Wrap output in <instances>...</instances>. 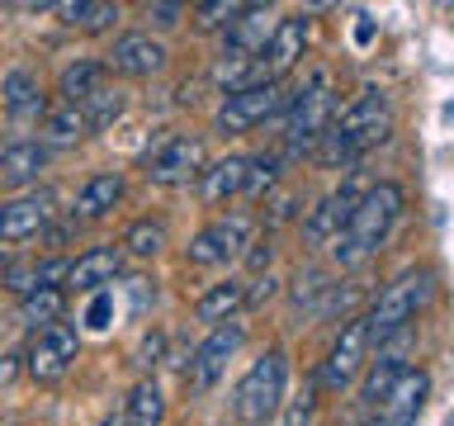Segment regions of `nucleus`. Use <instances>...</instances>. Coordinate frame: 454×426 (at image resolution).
Here are the masks:
<instances>
[{"label":"nucleus","instance_id":"nucleus-29","mask_svg":"<svg viewBox=\"0 0 454 426\" xmlns=\"http://www.w3.org/2000/svg\"><path fill=\"white\" fill-rule=\"evenodd\" d=\"M62 312H67V289H28L20 298V322L34 327V332L62 322Z\"/></svg>","mask_w":454,"mask_h":426},{"label":"nucleus","instance_id":"nucleus-20","mask_svg":"<svg viewBox=\"0 0 454 426\" xmlns=\"http://www.w3.org/2000/svg\"><path fill=\"white\" fill-rule=\"evenodd\" d=\"M0 99H5V114L20 123H43V114H48V95H43V81L38 71L28 67H14L5 81H0Z\"/></svg>","mask_w":454,"mask_h":426},{"label":"nucleus","instance_id":"nucleus-2","mask_svg":"<svg viewBox=\"0 0 454 426\" xmlns=\"http://www.w3.org/2000/svg\"><path fill=\"white\" fill-rule=\"evenodd\" d=\"M393 133V105L388 95L379 91H364L346 114H336L332 128L312 142V156H317L322 166H355L369 147H379V142H388Z\"/></svg>","mask_w":454,"mask_h":426},{"label":"nucleus","instance_id":"nucleus-33","mask_svg":"<svg viewBox=\"0 0 454 426\" xmlns=\"http://www.w3.org/2000/svg\"><path fill=\"white\" fill-rule=\"evenodd\" d=\"M275 180H279V166H275V156H251V162H247V185H241V194H251V199H265L270 190H275Z\"/></svg>","mask_w":454,"mask_h":426},{"label":"nucleus","instance_id":"nucleus-35","mask_svg":"<svg viewBox=\"0 0 454 426\" xmlns=\"http://www.w3.org/2000/svg\"><path fill=\"white\" fill-rule=\"evenodd\" d=\"M161 355H166V332H147L137 341V351H133V365L142 369V379H152V369L161 365Z\"/></svg>","mask_w":454,"mask_h":426},{"label":"nucleus","instance_id":"nucleus-12","mask_svg":"<svg viewBox=\"0 0 454 426\" xmlns=\"http://www.w3.org/2000/svg\"><path fill=\"white\" fill-rule=\"evenodd\" d=\"M247 241H251V218L232 213V218H218V223L199 227L194 241L184 247V261H190V265H204V270H218V265H227V261H237Z\"/></svg>","mask_w":454,"mask_h":426},{"label":"nucleus","instance_id":"nucleus-26","mask_svg":"<svg viewBox=\"0 0 454 426\" xmlns=\"http://www.w3.org/2000/svg\"><path fill=\"white\" fill-rule=\"evenodd\" d=\"M247 308V284L241 280H227V284H213V289L194 304V318L199 322H208V327H218L227 318H237V312Z\"/></svg>","mask_w":454,"mask_h":426},{"label":"nucleus","instance_id":"nucleus-22","mask_svg":"<svg viewBox=\"0 0 454 426\" xmlns=\"http://www.w3.org/2000/svg\"><path fill=\"white\" fill-rule=\"evenodd\" d=\"M109 85V71L105 62H95V57H76L67 71H62V81H57V95H62V105H85L95 91H105Z\"/></svg>","mask_w":454,"mask_h":426},{"label":"nucleus","instance_id":"nucleus-27","mask_svg":"<svg viewBox=\"0 0 454 426\" xmlns=\"http://www.w3.org/2000/svg\"><path fill=\"white\" fill-rule=\"evenodd\" d=\"M62 14V24L81 28V34H105V28L119 24V5H109V0H67V5H52Z\"/></svg>","mask_w":454,"mask_h":426},{"label":"nucleus","instance_id":"nucleus-21","mask_svg":"<svg viewBox=\"0 0 454 426\" xmlns=\"http://www.w3.org/2000/svg\"><path fill=\"white\" fill-rule=\"evenodd\" d=\"M128 190V180H123V170H95L90 180L81 185V194H76V218H105L109 209H119V199Z\"/></svg>","mask_w":454,"mask_h":426},{"label":"nucleus","instance_id":"nucleus-18","mask_svg":"<svg viewBox=\"0 0 454 426\" xmlns=\"http://www.w3.org/2000/svg\"><path fill=\"white\" fill-rule=\"evenodd\" d=\"M123 275V251L119 247H90L81 251L76 261L67 265V289L76 294H99V289H114V280Z\"/></svg>","mask_w":454,"mask_h":426},{"label":"nucleus","instance_id":"nucleus-7","mask_svg":"<svg viewBox=\"0 0 454 426\" xmlns=\"http://www.w3.org/2000/svg\"><path fill=\"white\" fill-rule=\"evenodd\" d=\"M289 105V95H284V85H241V91H227L223 109L213 114V128H218L223 138H241L251 133V128H261L265 119H275V114Z\"/></svg>","mask_w":454,"mask_h":426},{"label":"nucleus","instance_id":"nucleus-14","mask_svg":"<svg viewBox=\"0 0 454 426\" xmlns=\"http://www.w3.org/2000/svg\"><path fill=\"white\" fill-rule=\"evenodd\" d=\"M166 62H170L166 43L156 38L152 28H137V34L114 38V52H109L105 71H119V76H156V71H166Z\"/></svg>","mask_w":454,"mask_h":426},{"label":"nucleus","instance_id":"nucleus-24","mask_svg":"<svg viewBox=\"0 0 454 426\" xmlns=\"http://www.w3.org/2000/svg\"><path fill=\"white\" fill-rule=\"evenodd\" d=\"M166 422V393L156 379H137L123 398V417L119 426H161Z\"/></svg>","mask_w":454,"mask_h":426},{"label":"nucleus","instance_id":"nucleus-8","mask_svg":"<svg viewBox=\"0 0 454 426\" xmlns=\"http://www.w3.org/2000/svg\"><path fill=\"white\" fill-rule=\"evenodd\" d=\"M204 166H208V152H204V142L190 138V133H170V138H161L147 156H142L147 180L152 185H166V190L199 180V176H204Z\"/></svg>","mask_w":454,"mask_h":426},{"label":"nucleus","instance_id":"nucleus-9","mask_svg":"<svg viewBox=\"0 0 454 426\" xmlns=\"http://www.w3.org/2000/svg\"><path fill=\"white\" fill-rule=\"evenodd\" d=\"M369 351H374V341H369L364 318H350L346 327H340V336L332 341L326 360L317 365V375H312L317 393H340V389H350L355 375H360L364 360H369Z\"/></svg>","mask_w":454,"mask_h":426},{"label":"nucleus","instance_id":"nucleus-5","mask_svg":"<svg viewBox=\"0 0 454 426\" xmlns=\"http://www.w3.org/2000/svg\"><path fill=\"white\" fill-rule=\"evenodd\" d=\"M289 147L294 152H312L326 128L336 119V91H332V71H312L303 81V91L289 95Z\"/></svg>","mask_w":454,"mask_h":426},{"label":"nucleus","instance_id":"nucleus-36","mask_svg":"<svg viewBox=\"0 0 454 426\" xmlns=\"http://www.w3.org/2000/svg\"><path fill=\"white\" fill-rule=\"evenodd\" d=\"M109 322H114V289H99L85 304V327L90 332H109Z\"/></svg>","mask_w":454,"mask_h":426},{"label":"nucleus","instance_id":"nucleus-11","mask_svg":"<svg viewBox=\"0 0 454 426\" xmlns=\"http://www.w3.org/2000/svg\"><path fill=\"white\" fill-rule=\"evenodd\" d=\"M76 355H81V332L71 322H52L34 336V346L24 355V369H28V379H38V383H57V379H67V369L76 365Z\"/></svg>","mask_w":454,"mask_h":426},{"label":"nucleus","instance_id":"nucleus-3","mask_svg":"<svg viewBox=\"0 0 454 426\" xmlns=\"http://www.w3.org/2000/svg\"><path fill=\"white\" fill-rule=\"evenodd\" d=\"M440 294V270L435 265H407L403 275H393L383 284V294L374 298V308L364 312V327H369V341H393L411 332V322L431 308V298Z\"/></svg>","mask_w":454,"mask_h":426},{"label":"nucleus","instance_id":"nucleus-16","mask_svg":"<svg viewBox=\"0 0 454 426\" xmlns=\"http://www.w3.org/2000/svg\"><path fill=\"white\" fill-rule=\"evenodd\" d=\"M426 398H431V375L417 365V369H403L397 375V383L388 389V398L379 403V412L374 417L383 422V426H417V417H421V407H426Z\"/></svg>","mask_w":454,"mask_h":426},{"label":"nucleus","instance_id":"nucleus-37","mask_svg":"<svg viewBox=\"0 0 454 426\" xmlns=\"http://www.w3.org/2000/svg\"><path fill=\"white\" fill-rule=\"evenodd\" d=\"M142 14H147V24H156V28H176L184 20V5H166V0H156V5H147Z\"/></svg>","mask_w":454,"mask_h":426},{"label":"nucleus","instance_id":"nucleus-4","mask_svg":"<svg viewBox=\"0 0 454 426\" xmlns=\"http://www.w3.org/2000/svg\"><path fill=\"white\" fill-rule=\"evenodd\" d=\"M284 389H289V355H284L279 346H270L261 360H251V369L232 389L237 422L241 426H270L284 407Z\"/></svg>","mask_w":454,"mask_h":426},{"label":"nucleus","instance_id":"nucleus-13","mask_svg":"<svg viewBox=\"0 0 454 426\" xmlns=\"http://www.w3.org/2000/svg\"><path fill=\"white\" fill-rule=\"evenodd\" d=\"M57 213V194L52 190H28V194H14L0 204V241H28L38 237L43 227L52 223Z\"/></svg>","mask_w":454,"mask_h":426},{"label":"nucleus","instance_id":"nucleus-41","mask_svg":"<svg viewBox=\"0 0 454 426\" xmlns=\"http://www.w3.org/2000/svg\"><path fill=\"white\" fill-rule=\"evenodd\" d=\"M270 265V241H255V251H251V270H265Z\"/></svg>","mask_w":454,"mask_h":426},{"label":"nucleus","instance_id":"nucleus-42","mask_svg":"<svg viewBox=\"0 0 454 426\" xmlns=\"http://www.w3.org/2000/svg\"><path fill=\"white\" fill-rule=\"evenodd\" d=\"M95 426H119V417H105V422H95Z\"/></svg>","mask_w":454,"mask_h":426},{"label":"nucleus","instance_id":"nucleus-44","mask_svg":"<svg viewBox=\"0 0 454 426\" xmlns=\"http://www.w3.org/2000/svg\"><path fill=\"white\" fill-rule=\"evenodd\" d=\"M0 152H5V138H0Z\"/></svg>","mask_w":454,"mask_h":426},{"label":"nucleus","instance_id":"nucleus-6","mask_svg":"<svg viewBox=\"0 0 454 426\" xmlns=\"http://www.w3.org/2000/svg\"><path fill=\"white\" fill-rule=\"evenodd\" d=\"M303 52H308V14H284V20H275L261 57L251 67V85H265V81L284 85V76L303 62Z\"/></svg>","mask_w":454,"mask_h":426},{"label":"nucleus","instance_id":"nucleus-34","mask_svg":"<svg viewBox=\"0 0 454 426\" xmlns=\"http://www.w3.org/2000/svg\"><path fill=\"white\" fill-rule=\"evenodd\" d=\"M312 422H317V383L308 379L303 393H298L294 403L284 407V422H279V426H312Z\"/></svg>","mask_w":454,"mask_h":426},{"label":"nucleus","instance_id":"nucleus-32","mask_svg":"<svg viewBox=\"0 0 454 426\" xmlns=\"http://www.w3.org/2000/svg\"><path fill=\"white\" fill-rule=\"evenodd\" d=\"M237 14H241L237 0H208V5H194V28L199 34H223Z\"/></svg>","mask_w":454,"mask_h":426},{"label":"nucleus","instance_id":"nucleus-10","mask_svg":"<svg viewBox=\"0 0 454 426\" xmlns=\"http://www.w3.org/2000/svg\"><path fill=\"white\" fill-rule=\"evenodd\" d=\"M241 341H247V322H241V318L218 322L204 341H199L194 360H190V369H184V383H190L194 393H208L213 383L227 375V360L241 351Z\"/></svg>","mask_w":454,"mask_h":426},{"label":"nucleus","instance_id":"nucleus-38","mask_svg":"<svg viewBox=\"0 0 454 426\" xmlns=\"http://www.w3.org/2000/svg\"><path fill=\"white\" fill-rule=\"evenodd\" d=\"M128 294H133V312H142L147 308V298H156V280H128Z\"/></svg>","mask_w":454,"mask_h":426},{"label":"nucleus","instance_id":"nucleus-1","mask_svg":"<svg viewBox=\"0 0 454 426\" xmlns=\"http://www.w3.org/2000/svg\"><path fill=\"white\" fill-rule=\"evenodd\" d=\"M407 209V190L397 180H379L374 190L360 194V204H355L350 223L340 227V237L332 241V256L340 270H355L364 261H374L379 247L388 241V233L397 227V218H403Z\"/></svg>","mask_w":454,"mask_h":426},{"label":"nucleus","instance_id":"nucleus-31","mask_svg":"<svg viewBox=\"0 0 454 426\" xmlns=\"http://www.w3.org/2000/svg\"><path fill=\"white\" fill-rule=\"evenodd\" d=\"M123 109H128V95L119 91V85H114V91L105 85V91H95V95H90V99H85V105H81L85 123H90V133H95V128H105V123H114V119H119Z\"/></svg>","mask_w":454,"mask_h":426},{"label":"nucleus","instance_id":"nucleus-40","mask_svg":"<svg viewBox=\"0 0 454 426\" xmlns=\"http://www.w3.org/2000/svg\"><path fill=\"white\" fill-rule=\"evenodd\" d=\"M270 294H275V280H270V275H265V280H255V289H247V304L255 308V304H265V298H270Z\"/></svg>","mask_w":454,"mask_h":426},{"label":"nucleus","instance_id":"nucleus-19","mask_svg":"<svg viewBox=\"0 0 454 426\" xmlns=\"http://www.w3.org/2000/svg\"><path fill=\"white\" fill-rule=\"evenodd\" d=\"M52 152L43 147L38 138H20V142H5V152H0V185H10V190H24V185H38V176L48 170Z\"/></svg>","mask_w":454,"mask_h":426},{"label":"nucleus","instance_id":"nucleus-25","mask_svg":"<svg viewBox=\"0 0 454 426\" xmlns=\"http://www.w3.org/2000/svg\"><path fill=\"white\" fill-rule=\"evenodd\" d=\"M85 133H90L85 114H81L76 105H57V109L43 114V133H38V142H43L48 152H62V147H76Z\"/></svg>","mask_w":454,"mask_h":426},{"label":"nucleus","instance_id":"nucleus-17","mask_svg":"<svg viewBox=\"0 0 454 426\" xmlns=\"http://www.w3.org/2000/svg\"><path fill=\"white\" fill-rule=\"evenodd\" d=\"M270 5H241V14L223 28V62H255L270 38Z\"/></svg>","mask_w":454,"mask_h":426},{"label":"nucleus","instance_id":"nucleus-15","mask_svg":"<svg viewBox=\"0 0 454 426\" xmlns=\"http://www.w3.org/2000/svg\"><path fill=\"white\" fill-rule=\"evenodd\" d=\"M355 204H360V190H355V185H340V190L322 194L317 204L308 209V218H303V237H308V247H332V241L340 237V227L350 223Z\"/></svg>","mask_w":454,"mask_h":426},{"label":"nucleus","instance_id":"nucleus-43","mask_svg":"<svg viewBox=\"0 0 454 426\" xmlns=\"http://www.w3.org/2000/svg\"><path fill=\"white\" fill-rule=\"evenodd\" d=\"M364 426H383V422H379V417H369V422H364Z\"/></svg>","mask_w":454,"mask_h":426},{"label":"nucleus","instance_id":"nucleus-23","mask_svg":"<svg viewBox=\"0 0 454 426\" xmlns=\"http://www.w3.org/2000/svg\"><path fill=\"white\" fill-rule=\"evenodd\" d=\"M247 162H251V156H223V162L204 166V176H199V194H204V204H223V199L241 194V185H247Z\"/></svg>","mask_w":454,"mask_h":426},{"label":"nucleus","instance_id":"nucleus-39","mask_svg":"<svg viewBox=\"0 0 454 426\" xmlns=\"http://www.w3.org/2000/svg\"><path fill=\"white\" fill-rule=\"evenodd\" d=\"M5 284L24 298L28 289H34V265H14V270H5Z\"/></svg>","mask_w":454,"mask_h":426},{"label":"nucleus","instance_id":"nucleus-30","mask_svg":"<svg viewBox=\"0 0 454 426\" xmlns=\"http://www.w3.org/2000/svg\"><path fill=\"white\" fill-rule=\"evenodd\" d=\"M407 369V360L397 351H379V360L369 365V375H364V389H360V398H364V407L369 412H379V403L388 398V389L397 383V375Z\"/></svg>","mask_w":454,"mask_h":426},{"label":"nucleus","instance_id":"nucleus-28","mask_svg":"<svg viewBox=\"0 0 454 426\" xmlns=\"http://www.w3.org/2000/svg\"><path fill=\"white\" fill-rule=\"evenodd\" d=\"M166 241H170L166 218H137V223L123 233L119 251H123V256H137V261H152V256L166 251Z\"/></svg>","mask_w":454,"mask_h":426}]
</instances>
